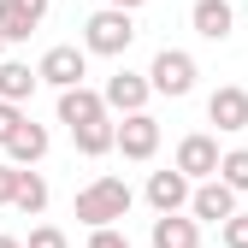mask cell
<instances>
[{
	"label": "cell",
	"mask_w": 248,
	"mask_h": 248,
	"mask_svg": "<svg viewBox=\"0 0 248 248\" xmlns=\"http://www.w3.org/2000/svg\"><path fill=\"white\" fill-rule=\"evenodd\" d=\"M148 242L154 248H201V225L183 219V213H160V219L148 225Z\"/></svg>",
	"instance_id": "9a60e30c"
},
{
	"label": "cell",
	"mask_w": 248,
	"mask_h": 248,
	"mask_svg": "<svg viewBox=\"0 0 248 248\" xmlns=\"http://www.w3.org/2000/svg\"><path fill=\"white\" fill-rule=\"evenodd\" d=\"M36 95V71L24 65V59H0V101L6 107H24Z\"/></svg>",
	"instance_id": "2e32d148"
},
{
	"label": "cell",
	"mask_w": 248,
	"mask_h": 248,
	"mask_svg": "<svg viewBox=\"0 0 248 248\" xmlns=\"http://www.w3.org/2000/svg\"><path fill=\"white\" fill-rule=\"evenodd\" d=\"M112 12H136V6H148V0H107Z\"/></svg>",
	"instance_id": "d4e9b609"
},
{
	"label": "cell",
	"mask_w": 248,
	"mask_h": 248,
	"mask_svg": "<svg viewBox=\"0 0 248 248\" xmlns=\"http://www.w3.org/2000/svg\"><path fill=\"white\" fill-rule=\"evenodd\" d=\"M219 183L231 195H242L248 189V148H231V154H219Z\"/></svg>",
	"instance_id": "d6986e66"
},
{
	"label": "cell",
	"mask_w": 248,
	"mask_h": 248,
	"mask_svg": "<svg viewBox=\"0 0 248 248\" xmlns=\"http://www.w3.org/2000/svg\"><path fill=\"white\" fill-rule=\"evenodd\" d=\"M12 207L24 213V219H42V213H47V177H42V171H18V195H12Z\"/></svg>",
	"instance_id": "e0dca14e"
},
{
	"label": "cell",
	"mask_w": 248,
	"mask_h": 248,
	"mask_svg": "<svg viewBox=\"0 0 248 248\" xmlns=\"http://www.w3.org/2000/svg\"><path fill=\"white\" fill-rule=\"evenodd\" d=\"M89 248H130V236H124L118 225L112 231H89Z\"/></svg>",
	"instance_id": "603a6c76"
},
{
	"label": "cell",
	"mask_w": 248,
	"mask_h": 248,
	"mask_svg": "<svg viewBox=\"0 0 248 248\" xmlns=\"http://www.w3.org/2000/svg\"><path fill=\"white\" fill-rule=\"evenodd\" d=\"M219 242L225 248H248V213H231V219L219 225Z\"/></svg>",
	"instance_id": "ffe728a7"
},
{
	"label": "cell",
	"mask_w": 248,
	"mask_h": 248,
	"mask_svg": "<svg viewBox=\"0 0 248 248\" xmlns=\"http://www.w3.org/2000/svg\"><path fill=\"white\" fill-rule=\"evenodd\" d=\"M83 77H89V53H83L77 42H59V47H47V53L36 59V83L59 89V95H65V89H77Z\"/></svg>",
	"instance_id": "5b68a950"
},
{
	"label": "cell",
	"mask_w": 248,
	"mask_h": 248,
	"mask_svg": "<svg viewBox=\"0 0 248 248\" xmlns=\"http://www.w3.org/2000/svg\"><path fill=\"white\" fill-rule=\"evenodd\" d=\"M47 18V0H0V47L30 42V30Z\"/></svg>",
	"instance_id": "30bf717a"
},
{
	"label": "cell",
	"mask_w": 248,
	"mask_h": 248,
	"mask_svg": "<svg viewBox=\"0 0 248 248\" xmlns=\"http://www.w3.org/2000/svg\"><path fill=\"white\" fill-rule=\"evenodd\" d=\"M18 130H24V107H6V101H0V148H6Z\"/></svg>",
	"instance_id": "7402d4cb"
},
{
	"label": "cell",
	"mask_w": 248,
	"mask_h": 248,
	"mask_svg": "<svg viewBox=\"0 0 248 248\" xmlns=\"http://www.w3.org/2000/svg\"><path fill=\"white\" fill-rule=\"evenodd\" d=\"M142 77H148V89H154V95L183 101V95L195 89V59L183 53V47H160V53H154V65H148Z\"/></svg>",
	"instance_id": "3957f363"
},
{
	"label": "cell",
	"mask_w": 248,
	"mask_h": 248,
	"mask_svg": "<svg viewBox=\"0 0 248 248\" xmlns=\"http://www.w3.org/2000/svg\"><path fill=\"white\" fill-rule=\"evenodd\" d=\"M0 248H24V242H18V236H6V231H0Z\"/></svg>",
	"instance_id": "484cf974"
},
{
	"label": "cell",
	"mask_w": 248,
	"mask_h": 248,
	"mask_svg": "<svg viewBox=\"0 0 248 248\" xmlns=\"http://www.w3.org/2000/svg\"><path fill=\"white\" fill-rule=\"evenodd\" d=\"M24 248H71V236L59 231V225H36V231H30V242H24Z\"/></svg>",
	"instance_id": "44dd1931"
},
{
	"label": "cell",
	"mask_w": 248,
	"mask_h": 248,
	"mask_svg": "<svg viewBox=\"0 0 248 248\" xmlns=\"http://www.w3.org/2000/svg\"><path fill=\"white\" fill-rule=\"evenodd\" d=\"M112 148L124 154V160L148 166L154 154H160V118H154V112H130V118H112Z\"/></svg>",
	"instance_id": "277c9868"
},
{
	"label": "cell",
	"mask_w": 248,
	"mask_h": 248,
	"mask_svg": "<svg viewBox=\"0 0 248 248\" xmlns=\"http://www.w3.org/2000/svg\"><path fill=\"white\" fill-rule=\"evenodd\" d=\"M101 118H107L101 89L77 83V89H65V95H59V124H65V130H83V124H101Z\"/></svg>",
	"instance_id": "8fae6325"
},
{
	"label": "cell",
	"mask_w": 248,
	"mask_h": 248,
	"mask_svg": "<svg viewBox=\"0 0 248 248\" xmlns=\"http://www.w3.org/2000/svg\"><path fill=\"white\" fill-rule=\"evenodd\" d=\"M12 195H18V166L0 160V207H12Z\"/></svg>",
	"instance_id": "cb8c5ba5"
},
{
	"label": "cell",
	"mask_w": 248,
	"mask_h": 248,
	"mask_svg": "<svg viewBox=\"0 0 248 248\" xmlns=\"http://www.w3.org/2000/svg\"><path fill=\"white\" fill-rule=\"evenodd\" d=\"M171 171H183L189 183H207V177H219V142H213L207 130H189L177 142V160H171Z\"/></svg>",
	"instance_id": "8992f818"
},
{
	"label": "cell",
	"mask_w": 248,
	"mask_h": 248,
	"mask_svg": "<svg viewBox=\"0 0 248 248\" xmlns=\"http://www.w3.org/2000/svg\"><path fill=\"white\" fill-rule=\"evenodd\" d=\"M130 207H136V195H130L124 177H95V183L77 189V219H83L89 231H112Z\"/></svg>",
	"instance_id": "6da1fadb"
},
{
	"label": "cell",
	"mask_w": 248,
	"mask_h": 248,
	"mask_svg": "<svg viewBox=\"0 0 248 248\" xmlns=\"http://www.w3.org/2000/svg\"><path fill=\"white\" fill-rule=\"evenodd\" d=\"M189 189H195V183L183 177V171H154V177H148V207H154V219H160V213H183V207H189Z\"/></svg>",
	"instance_id": "4fadbf2b"
},
{
	"label": "cell",
	"mask_w": 248,
	"mask_h": 248,
	"mask_svg": "<svg viewBox=\"0 0 248 248\" xmlns=\"http://www.w3.org/2000/svg\"><path fill=\"white\" fill-rule=\"evenodd\" d=\"M130 42H136V18H130V12H112V6L89 12V24H83V53L124 59V53H130Z\"/></svg>",
	"instance_id": "7a4b0ae2"
},
{
	"label": "cell",
	"mask_w": 248,
	"mask_h": 248,
	"mask_svg": "<svg viewBox=\"0 0 248 248\" xmlns=\"http://www.w3.org/2000/svg\"><path fill=\"white\" fill-rule=\"evenodd\" d=\"M231 213H236V195L225 189L219 177H207V183L189 189V219H195V225H225Z\"/></svg>",
	"instance_id": "ba28073f"
},
{
	"label": "cell",
	"mask_w": 248,
	"mask_h": 248,
	"mask_svg": "<svg viewBox=\"0 0 248 248\" xmlns=\"http://www.w3.org/2000/svg\"><path fill=\"white\" fill-rule=\"evenodd\" d=\"M207 118L219 124V130H248V89L242 83H219L207 95Z\"/></svg>",
	"instance_id": "9c48e42d"
},
{
	"label": "cell",
	"mask_w": 248,
	"mask_h": 248,
	"mask_svg": "<svg viewBox=\"0 0 248 248\" xmlns=\"http://www.w3.org/2000/svg\"><path fill=\"white\" fill-rule=\"evenodd\" d=\"M189 24H195L201 42H231V30H236V6H231V0H195V6H189Z\"/></svg>",
	"instance_id": "7c38bea8"
},
{
	"label": "cell",
	"mask_w": 248,
	"mask_h": 248,
	"mask_svg": "<svg viewBox=\"0 0 248 248\" xmlns=\"http://www.w3.org/2000/svg\"><path fill=\"white\" fill-rule=\"evenodd\" d=\"M148 77L142 71H112L107 77V89H101V107H107V118L118 112V118H130V112H148Z\"/></svg>",
	"instance_id": "52a82bcc"
},
{
	"label": "cell",
	"mask_w": 248,
	"mask_h": 248,
	"mask_svg": "<svg viewBox=\"0 0 248 248\" xmlns=\"http://www.w3.org/2000/svg\"><path fill=\"white\" fill-rule=\"evenodd\" d=\"M71 142H77V154H83V160H101V154H112V118L71 130Z\"/></svg>",
	"instance_id": "ac0fdd59"
},
{
	"label": "cell",
	"mask_w": 248,
	"mask_h": 248,
	"mask_svg": "<svg viewBox=\"0 0 248 248\" xmlns=\"http://www.w3.org/2000/svg\"><path fill=\"white\" fill-rule=\"evenodd\" d=\"M47 142H53V136L42 130V124H30V118H24V130L6 142V166H18V171H36V166L47 160Z\"/></svg>",
	"instance_id": "5bb4252c"
}]
</instances>
